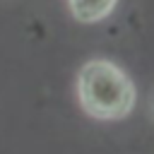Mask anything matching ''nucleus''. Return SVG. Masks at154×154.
<instances>
[{"mask_svg":"<svg viewBox=\"0 0 154 154\" xmlns=\"http://www.w3.org/2000/svg\"><path fill=\"white\" fill-rule=\"evenodd\" d=\"M77 96L82 108L96 120H120L137 101L132 79L111 60L96 58L77 72Z\"/></svg>","mask_w":154,"mask_h":154,"instance_id":"f257e3e1","label":"nucleus"},{"mask_svg":"<svg viewBox=\"0 0 154 154\" xmlns=\"http://www.w3.org/2000/svg\"><path fill=\"white\" fill-rule=\"evenodd\" d=\"M67 5H70V12L77 22L96 24L116 10L118 0H67Z\"/></svg>","mask_w":154,"mask_h":154,"instance_id":"f03ea898","label":"nucleus"},{"mask_svg":"<svg viewBox=\"0 0 154 154\" xmlns=\"http://www.w3.org/2000/svg\"><path fill=\"white\" fill-rule=\"evenodd\" d=\"M152 111H154V103H152Z\"/></svg>","mask_w":154,"mask_h":154,"instance_id":"7ed1b4c3","label":"nucleus"}]
</instances>
